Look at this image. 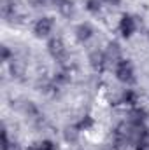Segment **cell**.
<instances>
[{
  "instance_id": "obj_1",
  "label": "cell",
  "mask_w": 149,
  "mask_h": 150,
  "mask_svg": "<svg viewBox=\"0 0 149 150\" xmlns=\"http://www.w3.org/2000/svg\"><path fill=\"white\" fill-rule=\"evenodd\" d=\"M114 75L116 79L125 84V87H132L137 84V74H135V67L128 58H123L116 67H114Z\"/></svg>"
},
{
  "instance_id": "obj_2",
  "label": "cell",
  "mask_w": 149,
  "mask_h": 150,
  "mask_svg": "<svg viewBox=\"0 0 149 150\" xmlns=\"http://www.w3.org/2000/svg\"><path fill=\"white\" fill-rule=\"evenodd\" d=\"M46 51H47V54H49L58 65H62V67L69 61V51H67V45H65V42H63L62 37L53 35L51 38H47V42H46Z\"/></svg>"
},
{
  "instance_id": "obj_3",
  "label": "cell",
  "mask_w": 149,
  "mask_h": 150,
  "mask_svg": "<svg viewBox=\"0 0 149 150\" xmlns=\"http://www.w3.org/2000/svg\"><path fill=\"white\" fill-rule=\"evenodd\" d=\"M53 30H54V19L51 18V16H42V18H39L37 21L34 23V28H32V32H34V37L35 38H51L53 37Z\"/></svg>"
},
{
  "instance_id": "obj_4",
  "label": "cell",
  "mask_w": 149,
  "mask_h": 150,
  "mask_svg": "<svg viewBox=\"0 0 149 150\" xmlns=\"http://www.w3.org/2000/svg\"><path fill=\"white\" fill-rule=\"evenodd\" d=\"M117 32H119L121 37L126 38V40L133 37V33L137 32V19H135V16H132L130 12L121 14L119 23H117Z\"/></svg>"
},
{
  "instance_id": "obj_5",
  "label": "cell",
  "mask_w": 149,
  "mask_h": 150,
  "mask_svg": "<svg viewBox=\"0 0 149 150\" xmlns=\"http://www.w3.org/2000/svg\"><path fill=\"white\" fill-rule=\"evenodd\" d=\"M88 63H90V68L95 74H104L107 70V67H109V61L105 58L104 49H93L88 54Z\"/></svg>"
},
{
  "instance_id": "obj_6",
  "label": "cell",
  "mask_w": 149,
  "mask_h": 150,
  "mask_svg": "<svg viewBox=\"0 0 149 150\" xmlns=\"http://www.w3.org/2000/svg\"><path fill=\"white\" fill-rule=\"evenodd\" d=\"M104 52H105V58H107V61H109V67H116V65L125 58V56H123L121 44H119L117 40H111V42H107Z\"/></svg>"
},
{
  "instance_id": "obj_7",
  "label": "cell",
  "mask_w": 149,
  "mask_h": 150,
  "mask_svg": "<svg viewBox=\"0 0 149 150\" xmlns=\"http://www.w3.org/2000/svg\"><path fill=\"white\" fill-rule=\"evenodd\" d=\"M93 35H95V28H93V25L88 23V21L79 23L74 28V37L79 44H88V42L93 38Z\"/></svg>"
},
{
  "instance_id": "obj_8",
  "label": "cell",
  "mask_w": 149,
  "mask_h": 150,
  "mask_svg": "<svg viewBox=\"0 0 149 150\" xmlns=\"http://www.w3.org/2000/svg\"><path fill=\"white\" fill-rule=\"evenodd\" d=\"M148 117H149V112L142 107V105H137L133 108H128V117L126 120L133 126H146L148 122Z\"/></svg>"
},
{
  "instance_id": "obj_9",
  "label": "cell",
  "mask_w": 149,
  "mask_h": 150,
  "mask_svg": "<svg viewBox=\"0 0 149 150\" xmlns=\"http://www.w3.org/2000/svg\"><path fill=\"white\" fill-rule=\"evenodd\" d=\"M139 100H140L139 98V93L133 87H125L123 93H121V96H119V103L125 105V107H128V108H133V107L140 105Z\"/></svg>"
},
{
  "instance_id": "obj_10",
  "label": "cell",
  "mask_w": 149,
  "mask_h": 150,
  "mask_svg": "<svg viewBox=\"0 0 149 150\" xmlns=\"http://www.w3.org/2000/svg\"><path fill=\"white\" fill-rule=\"evenodd\" d=\"M2 16L7 23H12V19L21 18L18 12V0H4L2 4Z\"/></svg>"
},
{
  "instance_id": "obj_11",
  "label": "cell",
  "mask_w": 149,
  "mask_h": 150,
  "mask_svg": "<svg viewBox=\"0 0 149 150\" xmlns=\"http://www.w3.org/2000/svg\"><path fill=\"white\" fill-rule=\"evenodd\" d=\"M104 2L102 0H86L84 2V9L90 12V14H93V16H97V14H100L102 12V9H104Z\"/></svg>"
},
{
  "instance_id": "obj_12",
  "label": "cell",
  "mask_w": 149,
  "mask_h": 150,
  "mask_svg": "<svg viewBox=\"0 0 149 150\" xmlns=\"http://www.w3.org/2000/svg\"><path fill=\"white\" fill-rule=\"evenodd\" d=\"M28 150H58V145L53 140H40L37 143H34Z\"/></svg>"
},
{
  "instance_id": "obj_13",
  "label": "cell",
  "mask_w": 149,
  "mask_h": 150,
  "mask_svg": "<svg viewBox=\"0 0 149 150\" xmlns=\"http://www.w3.org/2000/svg\"><path fill=\"white\" fill-rule=\"evenodd\" d=\"M63 136H65V140L69 142V143H74L79 140V136H81V131L74 126H69V127H65V131H63Z\"/></svg>"
},
{
  "instance_id": "obj_14",
  "label": "cell",
  "mask_w": 149,
  "mask_h": 150,
  "mask_svg": "<svg viewBox=\"0 0 149 150\" xmlns=\"http://www.w3.org/2000/svg\"><path fill=\"white\" fill-rule=\"evenodd\" d=\"M93 124H95V120H93V117L91 115H84L81 120H77L75 122V127L82 133V131H88V129H91L93 127Z\"/></svg>"
},
{
  "instance_id": "obj_15",
  "label": "cell",
  "mask_w": 149,
  "mask_h": 150,
  "mask_svg": "<svg viewBox=\"0 0 149 150\" xmlns=\"http://www.w3.org/2000/svg\"><path fill=\"white\" fill-rule=\"evenodd\" d=\"M58 12H60L62 16H65V18H70V16H74V12H75L74 2H72V0H69L65 5H62V7L58 9Z\"/></svg>"
},
{
  "instance_id": "obj_16",
  "label": "cell",
  "mask_w": 149,
  "mask_h": 150,
  "mask_svg": "<svg viewBox=\"0 0 149 150\" xmlns=\"http://www.w3.org/2000/svg\"><path fill=\"white\" fill-rule=\"evenodd\" d=\"M14 58V52L11 51V47H7V45H2L0 47V61L4 63V65H7L11 59Z\"/></svg>"
},
{
  "instance_id": "obj_17",
  "label": "cell",
  "mask_w": 149,
  "mask_h": 150,
  "mask_svg": "<svg viewBox=\"0 0 149 150\" xmlns=\"http://www.w3.org/2000/svg\"><path fill=\"white\" fill-rule=\"evenodd\" d=\"M2 150H23V149H21V145H19L18 142H14V140H11L9 143H5V145H2Z\"/></svg>"
},
{
  "instance_id": "obj_18",
  "label": "cell",
  "mask_w": 149,
  "mask_h": 150,
  "mask_svg": "<svg viewBox=\"0 0 149 150\" xmlns=\"http://www.w3.org/2000/svg\"><path fill=\"white\" fill-rule=\"evenodd\" d=\"M67 2H69V0H49V4H51V5H53V7H54L56 11H58V9H60L62 5H65Z\"/></svg>"
},
{
  "instance_id": "obj_19",
  "label": "cell",
  "mask_w": 149,
  "mask_h": 150,
  "mask_svg": "<svg viewBox=\"0 0 149 150\" xmlns=\"http://www.w3.org/2000/svg\"><path fill=\"white\" fill-rule=\"evenodd\" d=\"M49 0H28V4L32 5V7H42V5H46Z\"/></svg>"
},
{
  "instance_id": "obj_20",
  "label": "cell",
  "mask_w": 149,
  "mask_h": 150,
  "mask_svg": "<svg viewBox=\"0 0 149 150\" xmlns=\"http://www.w3.org/2000/svg\"><path fill=\"white\" fill-rule=\"evenodd\" d=\"M102 2H104L105 5H109V7H119L123 0H102Z\"/></svg>"
},
{
  "instance_id": "obj_21",
  "label": "cell",
  "mask_w": 149,
  "mask_h": 150,
  "mask_svg": "<svg viewBox=\"0 0 149 150\" xmlns=\"http://www.w3.org/2000/svg\"><path fill=\"white\" fill-rule=\"evenodd\" d=\"M133 150H149V143H142V145H137V147H133Z\"/></svg>"
}]
</instances>
